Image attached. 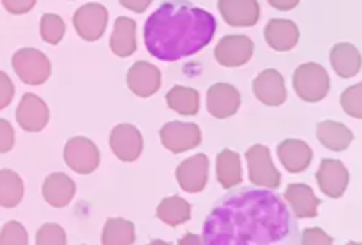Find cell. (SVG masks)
Listing matches in <instances>:
<instances>
[{
	"mask_svg": "<svg viewBox=\"0 0 362 245\" xmlns=\"http://www.w3.org/2000/svg\"><path fill=\"white\" fill-rule=\"evenodd\" d=\"M290 232L286 205L267 189L240 191L216 205L205 219L202 244H274Z\"/></svg>",
	"mask_w": 362,
	"mask_h": 245,
	"instance_id": "obj_1",
	"label": "cell"
},
{
	"mask_svg": "<svg viewBox=\"0 0 362 245\" xmlns=\"http://www.w3.org/2000/svg\"><path fill=\"white\" fill-rule=\"evenodd\" d=\"M216 18L189 2H165L145 21L147 52L165 62L186 59L204 49L214 39Z\"/></svg>",
	"mask_w": 362,
	"mask_h": 245,
	"instance_id": "obj_2",
	"label": "cell"
},
{
	"mask_svg": "<svg viewBox=\"0 0 362 245\" xmlns=\"http://www.w3.org/2000/svg\"><path fill=\"white\" fill-rule=\"evenodd\" d=\"M292 83L296 94L306 102L322 101L329 94V88H331L327 71L317 62L300 64L296 73H293Z\"/></svg>",
	"mask_w": 362,
	"mask_h": 245,
	"instance_id": "obj_3",
	"label": "cell"
},
{
	"mask_svg": "<svg viewBox=\"0 0 362 245\" xmlns=\"http://www.w3.org/2000/svg\"><path fill=\"white\" fill-rule=\"evenodd\" d=\"M13 69L25 85H42L52 74V64L39 49L21 48L13 55Z\"/></svg>",
	"mask_w": 362,
	"mask_h": 245,
	"instance_id": "obj_4",
	"label": "cell"
},
{
	"mask_svg": "<svg viewBox=\"0 0 362 245\" xmlns=\"http://www.w3.org/2000/svg\"><path fill=\"white\" fill-rule=\"evenodd\" d=\"M64 161L67 168L76 172L78 175H90L98 169L101 155L94 141L85 136H74L64 147Z\"/></svg>",
	"mask_w": 362,
	"mask_h": 245,
	"instance_id": "obj_5",
	"label": "cell"
},
{
	"mask_svg": "<svg viewBox=\"0 0 362 245\" xmlns=\"http://www.w3.org/2000/svg\"><path fill=\"white\" fill-rule=\"evenodd\" d=\"M247 168H250V180L253 186L276 189L281 184V173L276 169L272 162L271 150L265 145H253L246 152Z\"/></svg>",
	"mask_w": 362,
	"mask_h": 245,
	"instance_id": "obj_6",
	"label": "cell"
},
{
	"mask_svg": "<svg viewBox=\"0 0 362 245\" xmlns=\"http://www.w3.org/2000/svg\"><path fill=\"white\" fill-rule=\"evenodd\" d=\"M159 138L166 150L172 154H180V152L193 150L202 143V131L197 124L173 120L159 129Z\"/></svg>",
	"mask_w": 362,
	"mask_h": 245,
	"instance_id": "obj_7",
	"label": "cell"
},
{
	"mask_svg": "<svg viewBox=\"0 0 362 245\" xmlns=\"http://www.w3.org/2000/svg\"><path fill=\"white\" fill-rule=\"evenodd\" d=\"M73 25L76 34L83 41L94 42L103 37L108 25V11L98 2H90L76 9L73 16Z\"/></svg>",
	"mask_w": 362,
	"mask_h": 245,
	"instance_id": "obj_8",
	"label": "cell"
},
{
	"mask_svg": "<svg viewBox=\"0 0 362 245\" xmlns=\"http://www.w3.org/2000/svg\"><path fill=\"white\" fill-rule=\"evenodd\" d=\"M255 53V42L247 35H225L216 44L214 56L223 67H240L251 60Z\"/></svg>",
	"mask_w": 362,
	"mask_h": 245,
	"instance_id": "obj_9",
	"label": "cell"
},
{
	"mask_svg": "<svg viewBox=\"0 0 362 245\" xmlns=\"http://www.w3.org/2000/svg\"><path fill=\"white\" fill-rule=\"evenodd\" d=\"M209 168L211 162L205 154H197L180 162L175 169V179L180 189L189 194L202 193L209 182Z\"/></svg>",
	"mask_w": 362,
	"mask_h": 245,
	"instance_id": "obj_10",
	"label": "cell"
},
{
	"mask_svg": "<svg viewBox=\"0 0 362 245\" xmlns=\"http://www.w3.org/2000/svg\"><path fill=\"white\" fill-rule=\"evenodd\" d=\"M110 148L120 161L133 162L144 150V136L133 124H119L110 133Z\"/></svg>",
	"mask_w": 362,
	"mask_h": 245,
	"instance_id": "obj_11",
	"label": "cell"
},
{
	"mask_svg": "<svg viewBox=\"0 0 362 245\" xmlns=\"http://www.w3.org/2000/svg\"><path fill=\"white\" fill-rule=\"evenodd\" d=\"M317 182L322 193L329 198H341L349 187L350 175L346 166L338 159H322L317 172Z\"/></svg>",
	"mask_w": 362,
	"mask_h": 245,
	"instance_id": "obj_12",
	"label": "cell"
},
{
	"mask_svg": "<svg viewBox=\"0 0 362 245\" xmlns=\"http://www.w3.org/2000/svg\"><path fill=\"white\" fill-rule=\"evenodd\" d=\"M18 126L27 133H39L49 122V109L46 102L35 94H25L16 108Z\"/></svg>",
	"mask_w": 362,
	"mask_h": 245,
	"instance_id": "obj_13",
	"label": "cell"
},
{
	"mask_svg": "<svg viewBox=\"0 0 362 245\" xmlns=\"http://www.w3.org/2000/svg\"><path fill=\"white\" fill-rule=\"evenodd\" d=\"M127 87L138 97H151L161 88V71L147 60H138L127 71Z\"/></svg>",
	"mask_w": 362,
	"mask_h": 245,
	"instance_id": "obj_14",
	"label": "cell"
},
{
	"mask_svg": "<svg viewBox=\"0 0 362 245\" xmlns=\"http://www.w3.org/2000/svg\"><path fill=\"white\" fill-rule=\"evenodd\" d=\"M240 108V94L233 85L214 83L207 90V112L214 119H230Z\"/></svg>",
	"mask_w": 362,
	"mask_h": 245,
	"instance_id": "obj_15",
	"label": "cell"
},
{
	"mask_svg": "<svg viewBox=\"0 0 362 245\" xmlns=\"http://www.w3.org/2000/svg\"><path fill=\"white\" fill-rule=\"evenodd\" d=\"M218 9L230 27H255L260 20L257 0H218Z\"/></svg>",
	"mask_w": 362,
	"mask_h": 245,
	"instance_id": "obj_16",
	"label": "cell"
},
{
	"mask_svg": "<svg viewBox=\"0 0 362 245\" xmlns=\"http://www.w3.org/2000/svg\"><path fill=\"white\" fill-rule=\"evenodd\" d=\"M253 92L265 106H281L286 101L285 78L279 71L265 69L255 78Z\"/></svg>",
	"mask_w": 362,
	"mask_h": 245,
	"instance_id": "obj_17",
	"label": "cell"
},
{
	"mask_svg": "<svg viewBox=\"0 0 362 245\" xmlns=\"http://www.w3.org/2000/svg\"><path fill=\"white\" fill-rule=\"evenodd\" d=\"M264 37L267 44L276 52H290L297 46L300 37L299 27L292 20H283V18H272L265 25Z\"/></svg>",
	"mask_w": 362,
	"mask_h": 245,
	"instance_id": "obj_18",
	"label": "cell"
},
{
	"mask_svg": "<svg viewBox=\"0 0 362 245\" xmlns=\"http://www.w3.org/2000/svg\"><path fill=\"white\" fill-rule=\"evenodd\" d=\"M278 157L286 172L300 173L310 168L313 161V150L306 141L288 138L278 145Z\"/></svg>",
	"mask_w": 362,
	"mask_h": 245,
	"instance_id": "obj_19",
	"label": "cell"
},
{
	"mask_svg": "<svg viewBox=\"0 0 362 245\" xmlns=\"http://www.w3.org/2000/svg\"><path fill=\"white\" fill-rule=\"evenodd\" d=\"M285 200L299 219H313L318 215L322 201L315 196L313 189L306 184H290L285 191Z\"/></svg>",
	"mask_w": 362,
	"mask_h": 245,
	"instance_id": "obj_20",
	"label": "cell"
},
{
	"mask_svg": "<svg viewBox=\"0 0 362 245\" xmlns=\"http://www.w3.org/2000/svg\"><path fill=\"white\" fill-rule=\"evenodd\" d=\"M136 21L133 18L119 16L113 25V34L110 39V49L113 55L127 59L136 52Z\"/></svg>",
	"mask_w": 362,
	"mask_h": 245,
	"instance_id": "obj_21",
	"label": "cell"
},
{
	"mask_svg": "<svg viewBox=\"0 0 362 245\" xmlns=\"http://www.w3.org/2000/svg\"><path fill=\"white\" fill-rule=\"evenodd\" d=\"M76 186L66 173H52L42 184V198L55 208H64L73 201Z\"/></svg>",
	"mask_w": 362,
	"mask_h": 245,
	"instance_id": "obj_22",
	"label": "cell"
},
{
	"mask_svg": "<svg viewBox=\"0 0 362 245\" xmlns=\"http://www.w3.org/2000/svg\"><path fill=\"white\" fill-rule=\"evenodd\" d=\"M331 66L341 78H354L362 67L361 52L350 42H338L331 49Z\"/></svg>",
	"mask_w": 362,
	"mask_h": 245,
	"instance_id": "obj_23",
	"label": "cell"
},
{
	"mask_svg": "<svg viewBox=\"0 0 362 245\" xmlns=\"http://www.w3.org/2000/svg\"><path fill=\"white\" fill-rule=\"evenodd\" d=\"M317 138L325 148L332 152H343L354 141V133L341 122L324 120L317 126Z\"/></svg>",
	"mask_w": 362,
	"mask_h": 245,
	"instance_id": "obj_24",
	"label": "cell"
},
{
	"mask_svg": "<svg viewBox=\"0 0 362 245\" xmlns=\"http://www.w3.org/2000/svg\"><path fill=\"white\" fill-rule=\"evenodd\" d=\"M216 175H218V182L225 189H232L243 184V165H240V157L237 152L225 148L218 154L216 159Z\"/></svg>",
	"mask_w": 362,
	"mask_h": 245,
	"instance_id": "obj_25",
	"label": "cell"
},
{
	"mask_svg": "<svg viewBox=\"0 0 362 245\" xmlns=\"http://www.w3.org/2000/svg\"><path fill=\"white\" fill-rule=\"evenodd\" d=\"M166 104L179 115L194 116L200 112V92L194 90V88L175 85L166 94Z\"/></svg>",
	"mask_w": 362,
	"mask_h": 245,
	"instance_id": "obj_26",
	"label": "cell"
},
{
	"mask_svg": "<svg viewBox=\"0 0 362 245\" xmlns=\"http://www.w3.org/2000/svg\"><path fill=\"white\" fill-rule=\"evenodd\" d=\"M156 215L159 221L166 222L168 226H180L191 219V205L180 196L165 198L156 208Z\"/></svg>",
	"mask_w": 362,
	"mask_h": 245,
	"instance_id": "obj_27",
	"label": "cell"
},
{
	"mask_svg": "<svg viewBox=\"0 0 362 245\" xmlns=\"http://www.w3.org/2000/svg\"><path fill=\"white\" fill-rule=\"evenodd\" d=\"M25 186L21 177L13 169H0V207L14 208L23 200Z\"/></svg>",
	"mask_w": 362,
	"mask_h": 245,
	"instance_id": "obj_28",
	"label": "cell"
},
{
	"mask_svg": "<svg viewBox=\"0 0 362 245\" xmlns=\"http://www.w3.org/2000/svg\"><path fill=\"white\" fill-rule=\"evenodd\" d=\"M136 239L134 225L127 219L113 217L105 222L101 242L105 245H129Z\"/></svg>",
	"mask_w": 362,
	"mask_h": 245,
	"instance_id": "obj_29",
	"label": "cell"
},
{
	"mask_svg": "<svg viewBox=\"0 0 362 245\" xmlns=\"http://www.w3.org/2000/svg\"><path fill=\"white\" fill-rule=\"evenodd\" d=\"M66 35V23L59 14L46 13L41 18V39L48 44L55 46Z\"/></svg>",
	"mask_w": 362,
	"mask_h": 245,
	"instance_id": "obj_30",
	"label": "cell"
},
{
	"mask_svg": "<svg viewBox=\"0 0 362 245\" xmlns=\"http://www.w3.org/2000/svg\"><path fill=\"white\" fill-rule=\"evenodd\" d=\"M339 102H341V108L346 115L362 120V83L346 88L339 97Z\"/></svg>",
	"mask_w": 362,
	"mask_h": 245,
	"instance_id": "obj_31",
	"label": "cell"
},
{
	"mask_svg": "<svg viewBox=\"0 0 362 245\" xmlns=\"http://www.w3.org/2000/svg\"><path fill=\"white\" fill-rule=\"evenodd\" d=\"M35 244L37 245H64L67 244L66 232L55 222H46L39 228L35 235Z\"/></svg>",
	"mask_w": 362,
	"mask_h": 245,
	"instance_id": "obj_32",
	"label": "cell"
},
{
	"mask_svg": "<svg viewBox=\"0 0 362 245\" xmlns=\"http://www.w3.org/2000/svg\"><path fill=\"white\" fill-rule=\"evenodd\" d=\"M28 235L23 225L18 221H9L0 232V245H27Z\"/></svg>",
	"mask_w": 362,
	"mask_h": 245,
	"instance_id": "obj_33",
	"label": "cell"
},
{
	"mask_svg": "<svg viewBox=\"0 0 362 245\" xmlns=\"http://www.w3.org/2000/svg\"><path fill=\"white\" fill-rule=\"evenodd\" d=\"M14 147V129L9 120L0 119V154H6Z\"/></svg>",
	"mask_w": 362,
	"mask_h": 245,
	"instance_id": "obj_34",
	"label": "cell"
},
{
	"mask_svg": "<svg viewBox=\"0 0 362 245\" xmlns=\"http://www.w3.org/2000/svg\"><path fill=\"white\" fill-rule=\"evenodd\" d=\"M334 240L329 237L324 229L320 228H310L303 233V244L304 245H331Z\"/></svg>",
	"mask_w": 362,
	"mask_h": 245,
	"instance_id": "obj_35",
	"label": "cell"
},
{
	"mask_svg": "<svg viewBox=\"0 0 362 245\" xmlns=\"http://www.w3.org/2000/svg\"><path fill=\"white\" fill-rule=\"evenodd\" d=\"M14 97V85L7 73L0 71V109L7 108Z\"/></svg>",
	"mask_w": 362,
	"mask_h": 245,
	"instance_id": "obj_36",
	"label": "cell"
},
{
	"mask_svg": "<svg viewBox=\"0 0 362 245\" xmlns=\"http://www.w3.org/2000/svg\"><path fill=\"white\" fill-rule=\"evenodd\" d=\"M35 2H37V0H2V6L7 13L14 14V16H20V14L32 11Z\"/></svg>",
	"mask_w": 362,
	"mask_h": 245,
	"instance_id": "obj_37",
	"label": "cell"
},
{
	"mask_svg": "<svg viewBox=\"0 0 362 245\" xmlns=\"http://www.w3.org/2000/svg\"><path fill=\"white\" fill-rule=\"evenodd\" d=\"M119 4L126 9L133 11V13H145L148 9V6L152 4V0H119Z\"/></svg>",
	"mask_w": 362,
	"mask_h": 245,
	"instance_id": "obj_38",
	"label": "cell"
},
{
	"mask_svg": "<svg viewBox=\"0 0 362 245\" xmlns=\"http://www.w3.org/2000/svg\"><path fill=\"white\" fill-rule=\"evenodd\" d=\"M269 6L278 11H292L293 7L299 6L300 0H267Z\"/></svg>",
	"mask_w": 362,
	"mask_h": 245,
	"instance_id": "obj_39",
	"label": "cell"
},
{
	"mask_svg": "<svg viewBox=\"0 0 362 245\" xmlns=\"http://www.w3.org/2000/svg\"><path fill=\"white\" fill-rule=\"evenodd\" d=\"M179 244H202L200 237H194V235H186L184 239L179 240Z\"/></svg>",
	"mask_w": 362,
	"mask_h": 245,
	"instance_id": "obj_40",
	"label": "cell"
}]
</instances>
